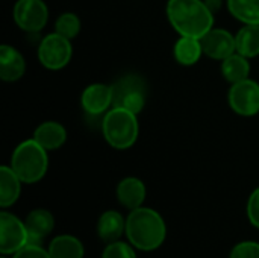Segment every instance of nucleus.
<instances>
[{"instance_id": "obj_1", "label": "nucleus", "mask_w": 259, "mask_h": 258, "mask_svg": "<svg viewBox=\"0 0 259 258\" xmlns=\"http://www.w3.org/2000/svg\"><path fill=\"white\" fill-rule=\"evenodd\" d=\"M167 17L181 36L202 38L214 24L212 11L202 0H170Z\"/></svg>"}, {"instance_id": "obj_2", "label": "nucleus", "mask_w": 259, "mask_h": 258, "mask_svg": "<svg viewBox=\"0 0 259 258\" xmlns=\"http://www.w3.org/2000/svg\"><path fill=\"white\" fill-rule=\"evenodd\" d=\"M129 242L140 251H153L165 239V224L161 214L152 208L140 207L132 210L126 220Z\"/></svg>"}, {"instance_id": "obj_3", "label": "nucleus", "mask_w": 259, "mask_h": 258, "mask_svg": "<svg viewBox=\"0 0 259 258\" xmlns=\"http://www.w3.org/2000/svg\"><path fill=\"white\" fill-rule=\"evenodd\" d=\"M11 167L21 182H38L44 178L49 167L47 151L36 140H26L15 148L11 158Z\"/></svg>"}, {"instance_id": "obj_4", "label": "nucleus", "mask_w": 259, "mask_h": 258, "mask_svg": "<svg viewBox=\"0 0 259 258\" xmlns=\"http://www.w3.org/2000/svg\"><path fill=\"white\" fill-rule=\"evenodd\" d=\"M102 131L105 140L114 149H129L138 138L137 114L129 109L114 106L105 114Z\"/></svg>"}, {"instance_id": "obj_5", "label": "nucleus", "mask_w": 259, "mask_h": 258, "mask_svg": "<svg viewBox=\"0 0 259 258\" xmlns=\"http://www.w3.org/2000/svg\"><path fill=\"white\" fill-rule=\"evenodd\" d=\"M112 108H124L135 114L146 105V82L138 75H126L112 85Z\"/></svg>"}, {"instance_id": "obj_6", "label": "nucleus", "mask_w": 259, "mask_h": 258, "mask_svg": "<svg viewBox=\"0 0 259 258\" xmlns=\"http://www.w3.org/2000/svg\"><path fill=\"white\" fill-rule=\"evenodd\" d=\"M73 55V47L68 38L59 35L58 32L49 33L42 38L38 47L39 62L49 70H59L65 67Z\"/></svg>"}, {"instance_id": "obj_7", "label": "nucleus", "mask_w": 259, "mask_h": 258, "mask_svg": "<svg viewBox=\"0 0 259 258\" xmlns=\"http://www.w3.org/2000/svg\"><path fill=\"white\" fill-rule=\"evenodd\" d=\"M29 243L26 224L11 213H0V252L3 255L15 254Z\"/></svg>"}, {"instance_id": "obj_8", "label": "nucleus", "mask_w": 259, "mask_h": 258, "mask_svg": "<svg viewBox=\"0 0 259 258\" xmlns=\"http://www.w3.org/2000/svg\"><path fill=\"white\" fill-rule=\"evenodd\" d=\"M14 20L26 32H39L49 20V9L42 0H18L14 6Z\"/></svg>"}, {"instance_id": "obj_9", "label": "nucleus", "mask_w": 259, "mask_h": 258, "mask_svg": "<svg viewBox=\"0 0 259 258\" xmlns=\"http://www.w3.org/2000/svg\"><path fill=\"white\" fill-rule=\"evenodd\" d=\"M231 108L244 117H250L259 113V84L250 79L232 84L229 90Z\"/></svg>"}, {"instance_id": "obj_10", "label": "nucleus", "mask_w": 259, "mask_h": 258, "mask_svg": "<svg viewBox=\"0 0 259 258\" xmlns=\"http://www.w3.org/2000/svg\"><path fill=\"white\" fill-rule=\"evenodd\" d=\"M203 53L212 59H226L237 52L235 36L226 29H211L205 36L200 38Z\"/></svg>"}, {"instance_id": "obj_11", "label": "nucleus", "mask_w": 259, "mask_h": 258, "mask_svg": "<svg viewBox=\"0 0 259 258\" xmlns=\"http://www.w3.org/2000/svg\"><path fill=\"white\" fill-rule=\"evenodd\" d=\"M112 87L105 84H91L82 93L80 103L82 108L91 116L103 114L109 106H112Z\"/></svg>"}, {"instance_id": "obj_12", "label": "nucleus", "mask_w": 259, "mask_h": 258, "mask_svg": "<svg viewBox=\"0 0 259 258\" xmlns=\"http://www.w3.org/2000/svg\"><path fill=\"white\" fill-rule=\"evenodd\" d=\"M26 71V61L23 55L12 46H0V78L5 82L18 81Z\"/></svg>"}, {"instance_id": "obj_13", "label": "nucleus", "mask_w": 259, "mask_h": 258, "mask_svg": "<svg viewBox=\"0 0 259 258\" xmlns=\"http://www.w3.org/2000/svg\"><path fill=\"white\" fill-rule=\"evenodd\" d=\"M117 199L123 207L137 210L146 199V186L138 178H124L117 187Z\"/></svg>"}, {"instance_id": "obj_14", "label": "nucleus", "mask_w": 259, "mask_h": 258, "mask_svg": "<svg viewBox=\"0 0 259 258\" xmlns=\"http://www.w3.org/2000/svg\"><path fill=\"white\" fill-rule=\"evenodd\" d=\"M24 224L29 234V243H38L52 233L55 219L47 210H33L29 213Z\"/></svg>"}, {"instance_id": "obj_15", "label": "nucleus", "mask_w": 259, "mask_h": 258, "mask_svg": "<svg viewBox=\"0 0 259 258\" xmlns=\"http://www.w3.org/2000/svg\"><path fill=\"white\" fill-rule=\"evenodd\" d=\"M33 140H36L46 151H56L65 143L67 131L58 122H44L35 129Z\"/></svg>"}, {"instance_id": "obj_16", "label": "nucleus", "mask_w": 259, "mask_h": 258, "mask_svg": "<svg viewBox=\"0 0 259 258\" xmlns=\"http://www.w3.org/2000/svg\"><path fill=\"white\" fill-rule=\"evenodd\" d=\"M124 230V219L117 211H105L97 222V233L105 243L117 242Z\"/></svg>"}, {"instance_id": "obj_17", "label": "nucleus", "mask_w": 259, "mask_h": 258, "mask_svg": "<svg viewBox=\"0 0 259 258\" xmlns=\"http://www.w3.org/2000/svg\"><path fill=\"white\" fill-rule=\"evenodd\" d=\"M21 179L12 170V167H0V205L3 208L11 207L20 196Z\"/></svg>"}, {"instance_id": "obj_18", "label": "nucleus", "mask_w": 259, "mask_h": 258, "mask_svg": "<svg viewBox=\"0 0 259 258\" xmlns=\"http://www.w3.org/2000/svg\"><path fill=\"white\" fill-rule=\"evenodd\" d=\"M83 245L73 236H58L49 246L52 258H83Z\"/></svg>"}, {"instance_id": "obj_19", "label": "nucleus", "mask_w": 259, "mask_h": 258, "mask_svg": "<svg viewBox=\"0 0 259 258\" xmlns=\"http://www.w3.org/2000/svg\"><path fill=\"white\" fill-rule=\"evenodd\" d=\"M203 53L202 43L199 38L193 36H181L175 46V58L182 65H193L199 61Z\"/></svg>"}, {"instance_id": "obj_20", "label": "nucleus", "mask_w": 259, "mask_h": 258, "mask_svg": "<svg viewBox=\"0 0 259 258\" xmlns=\"http://www.w3.org/2000/svg\"><path fill=\"white\" fill-rule=\"evenodd\" d=\"M237 52L246 58L259 55V24H246L235 36Z\"/></svg>"}, {"instance_id": "obj_21", "label": "nucleus", "mask_w": 259, "mask_h": 258, "mask_svg": "<svg viewBox=\"0 0 259 258\" xmlns=\"http://www.w3.org/2000/svg\"><path fill=\"white\" fill-rule=\"evenodd\" d=\"M222 73L225 79L231 84H237L240 81L247 79L250 73V65L247 62V58L240 53H234L228 56L222 62Z\"/></svg>"}, {"instance_id": "obj_22", "label": "nucleus", "mask_w": 259, "mask_h": 258, "mask_svg": "<svg viewBox=\"0 0 259 258\" xmlns=\"http://www.w3.org/2000/svg\"><path fill=\"white\" fill-rule=\"evenodd\" d=\"M228 8L237 20L259 24V0H228Z\"/></svg>"}, {"instance_id": "obj_23", "label": "nucleus", "mask_w": 259, "mask_h": 258, "mask_svg": "<svg viewBox=\"0 0 259 258\" xmlns=\"http://www.w3.org/2000/svg\"><path fill=\"white\" fill-rule=\"evenodd\" d=\"M56 32L68 40L74 38L80 30V20L73 12H65L56 20Z\"/></svg>"}, {"instance_id": "obj_24", "label": "nucleus", "mask_w": 259, "mask_h": 258, "mask_svg": "<svg viewBox=\"0 0 259 258\" xmlns=\"http://www.w3.org/2000/svg\"><path fill=\"white\" fill-rule=\"evenodd\" d=\"M102 258H137V255L129 245L117 240V242L108 243Z\"/></svg>"}, {"instance_id": "obj_25", "label": "nucleus", "mask_w": 259, "mask_h": 258, "mask_svg": "<svg viewBox=\"0 0 259 258\" xmlns=\"http://www.w3.org/2000/svg\"><path fill=\"white\" fill-rule=\"evenodd\" d=\"M231 258H259V243L255 242L238 243L232 249Z\"/></svg>"}, {"instance_id": "obj_26", "label": "nucleus", "mask_w": 259, "mask_h": 258, "mask_svg": "<svg viewBox=\"0 0 259 258\" xmlns=\"http://www.w3.org/2000/svg\"><path fill=\"white\" fill-rule=\"evenodd\" d=\"M14 258H52L49 251H44L36 243H27L14 254Z\"/></svg>"}, {"instance_id": "obj_27", "label": "nucleus", "mask_w": 259, "mask_h": 258, "mask_svg": "<svg viewBox=\"0 0 259 258\" xmlns=\"http://www.w3.org/2000/svg\"><path fill=\"white\" fill-rule=\"evenodd\" d=\"M247 216L252 225L259 228V187L250 195L247 202Z\"/></svg>"}, {"instance_id": "obj_28", "label": "nucleus", "mask_w": 259, "mask_h": 258, "mask_svg": "<svg viewBox=\"0 0 259 258\" xmlns=\"http://www.w3.org/2000/svg\"><path fill=\"white\" fill-rule=\"evenodd\" d=\"M206 5L209 6V9H211V11H214L215 8H220V0H208V2H206Z\"/></svg>"}]
</instances>
